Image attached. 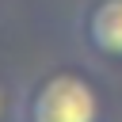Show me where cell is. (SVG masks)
Returning <instances> with one entry per match:
<instances>
[{
	"label": "cell",
	"mask_w": 122,
	"mask_h": 122,
	"mask_svg": "<svg viewBox=\"0 0 122 122\" xmlns=\"http://www.w3.org/2000/svg\"><path fill=\"white\" fill-rule=\"evenodd\" d=\"M15 122H103L99 88L76 69L42 72L15 103Z\"/></svg>",
	"instance_id": "1"
},
{
	"label": "cell",
	"mask_w": 122,
	"mask_h": 122,
	"mask_svg": "<svg viewBox=\"0 0 122 122\" xmlns=\"http://www.w3.org/2000/svg\"><path fill=\"white\" fill-rule=\"evenodd\" d=\"M76 34L92 57L122 65V0H88L76 19Z\"/></svg>",
	"instance_id": "2"
}]
</instances>
